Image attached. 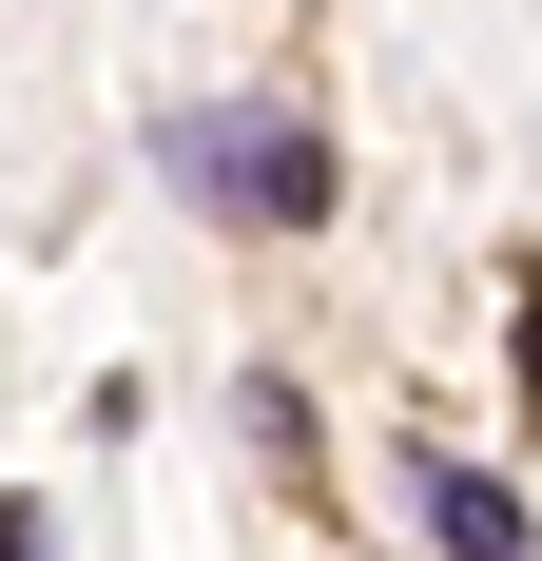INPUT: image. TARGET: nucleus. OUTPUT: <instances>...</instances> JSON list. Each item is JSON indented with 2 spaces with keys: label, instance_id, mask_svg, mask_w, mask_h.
Wrapping results in <instances>:
<instances>
[{
  "label": "nucleus",
  "instance_id": "1",
  "mask_svg": "<svg viewBox=\"0 0 542 561\" xmlns=\"http://www.w3.org/2000/svg\"><path fill=\"white\" fill-rule=\"evenodd\" d=\"M156 174H174L214 232H310V214H329V136H310L291 98H194V116H156Z\"/></svg>",
  "mask_w": 542,
  "mask_h": 561
},
{
  "label": "nucleus",
  "instance_id": "2",
  "mask_svg": "<svg viewBox=\"0 0 542 561\" xmlns=\"http://www.w3.org/2000/svg\"><path fill=\"white\" fill-rule=\"evenodd\" d=\"M407 504H427L445 561H542V523H523V484H504V465H445V446H427V465H407Z\"/></svg>",
  "mask_w": 542,
  "mask_h": 561
},
{
  "label": "nucleus",
  "instance_id": "3",
  "mask_svg": "<svg viewBox=\"0 0 542 561\" xmlns=\"http://www.w3.org/2000/svg\"><path fill=\"white\" fill-rule=\"evenodd\" d=\"M0 561H58V523H39V504H0Z\"/></svg>",
  "mask_w": 542,
  "mask_h": 561
}]
</instances>
